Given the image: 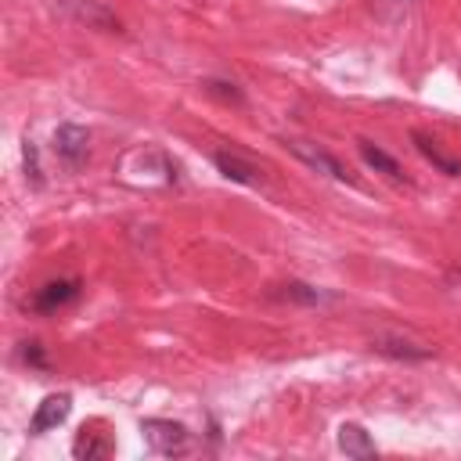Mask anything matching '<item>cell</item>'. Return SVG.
<instances>
[{"label": "cell", "mask_w": 461, "mask_h": 461, "mask_svg": "<svg viewBox=\"0 0 461 461\" xmlns=\"http://www.w3.org/2000/svg\"><path fill=\"white\" fill-rule=\"evenodd\" d=\"M140 432H144V443L162 454V457H184L191 450V432L180 425V421H169V418H144L140 421Z\"/></svg>", "instance_id": "cell-1"}, {"label": "cell", "mask_w": 461, "mask_h": 461, "mask_svg": "<svg viewBox=\"0 0 461 461\" xmlns=\"http://www.w3.org/2000/svg\"><path fill=\"white\" fill-rule=\"evenodd\" d=\"M79 292H83V281H79V277H54V281L40 285V288L25 299V310L47 317V313H58V310L72 306V303L79 299Z\"/></svg>", "instance_id": "cell-2"}, {"label": "cell", "mask_w": 461, "mask_h": 461, "mask_svg": "<svg viewBox=\"0 0 461 461\" xmlns=\"http://www.w3.org/2000/svg\"><path fill=\"white\" fill-rule=\"evenodd\" d=\"M54 155L65 169H83L90 158V133L76 122H61L54 130Z\"/></svg>", "instance_id": "cell-3"}, {"label": "cell", "mask_w": 461, "mask_h": 461, "mask_svg": "<svg viewBox=\"0 0 461 461\" xmlns=\"http://www.w3.org/2000/svg\"><path fill=\"white\" fill-rule=\"evenodd\" d=\"M285 148L295 155V158H303L310 169H317V173H324V176H331V180H339V184H349V187H357V180L349 176V169L328 151V148H321V144H310V140H285Z\"/></svg>", "instance_id": "cell-4"}, {"label": "cell", "mask_w": 461, "mask_h": 461, "mask_svg": "<svg viewBox=\"0 0 461 461\" xmlns=\"http://www.w3.org/2000/svg\"><path fill=\"white\" fill-rule=\"evenodd\" d=\"M68 411H72V396H68V393H50V396L36 407V414L29 418V432H32V436H43V432L58 429V425L68 418Z\"/></svg>", "instance_id": "cell-5"}, {"label": "cell", "mask_w": 461, "mask_h": 461, "mask_svg": "<svg viewBox=\"0 0 461 461\" xmlns=\"http://www.w3.org/2000/svg\"><path fill=\"white\" fill-rule=\"evenodd\" d=\"M212 166H216L227 180H234V184H245V187H259V184H263L259 166H252V162L241 158L238 151H212Z\"/></svg>", "instance_id": "cell-6"}, {"label": "cell", "mask_w": 461, "mask_h": 461, "mask_svg": "<svg viewBox=\"0 0 461 461\" xmlns=\"http://www.w3.org/2000/svg\"><path fill=\"white\" fill-rule=\"evenodd\" d=\"M270 299H277V303L321 306V303H335V292H324V288L306 285V281H285V285H274V288H270Z\"/></svg>", "instance_id": "cell-7"}, {"label": "cell", "mask_w": 461, "mask_h": 461, "mask_svg": "<svg viewBox=\"0 0 461 461\" xmlns=\"http://www.w3.org/2000/svg\"><path fill=\"white\" fill-rule=\"evenodd\" d=\"M357 151H360V158L375 169V173H382L385 180H393V184H407V176H403V169H400V162L382 148V144H375V140H367V137H360L357 140Z\"/></svg>", "instance_id": "cell-8"}, {"label": "cell", "mask_w": 461, "mask_h": 461, "mask_svg": "<svg viewBox=\"0 0 461 461\" xmlns=\"http://www.w3.org/2000/svg\"><path fill=\"white\" fill-rule=\"evenodd\" d=\"M339 450H342L346 457H357V461H367V457L378 454L371 432H367L364 425H357V421H342V425H339Z\"/></svg>", "instance_id": "cell-9"}, {"label": "cell", "mask_w": 461, "mask_h": 461, "mask_svg": "<svg viewBox=\"0 0 461 461\" xmlns=\"http://www.w3.org/2000/svg\"><path fill=\"white\" fill-rule=\"evenodd\" d=\"M411 140H414V148L421 151V158L425 162H432L443 176H461V158H450L429 133H421V130H411Z\"/></svg>", "instance_id": "cell-10"}, {"label": "cell", "mask_w": 461, "mask_h": 461, "mask_svg": "<svg viewBox=\"0 0 461 461\" xmlns=\"http://www.w3.org/2000/svg\"><path fill=\"white\" fill-rule=\"evenodd\" d=\"M371 349H375V353H382V357H393V360H429V357H432V349H429V346H418V342L400 339V335L375 339V342H371Z\"/></svg>", "instance_id": "cell-11"}, {"label": "cell", "mask_w": 461, "mask_h": 461, "mask_svg": "<svg viewBox=\"0 0 461 461\" xmlns=\"http://www.w3.org/2000/svg\"><path fill=\"white\" fill-rule=\"evenodd\" d=\"M65 4L72 7V14H76L79 22L97 25V29H108V32H119V22H115L101 4H94V0H65Z\"/></svg>", "instance_id": "cell-12"}, {"label": "cell", "mask_w": 461, "mask_h": 461, "mask_svg": "<svg viewBox=\"0 0 461 461\" xmlns=\"http://www.w3.org/2000/svg\"><path fill=\"white\" fill-rule=\"evenodd\" d=\"M112 447H108V439L101 436V432H79L76 436V443H72V454L79 457V461H97V457H104Z\"/></svg>", "instance_id": "cell-13"}, {"label": "cell", "mask_w": 461, "mask_h": 461, "mask_svg": "<svg viewBox=\"0 0 461 461\" xmlns=\"http://www.w3.org/2000/svg\"><path fill=\"white\" fill-rule=\"evenodd\" d=\"M25 173H29V184L32 187H43V169H40V151L32 140H25Z\"/></svg>", "instance_id": "cell-14"}, {"label": "cell", "mask_w": 461, "mask_h": 461, "mask_svg": "<svg viewBox=\"0 0 461 461\" xmlns=\"http://www.w3.org/2000/svg\"><path fill=\"white\" fill-rule=\"evenodd\" d=\"M205 90H209V94H216V97H223V101L245 104V94H241L234 83H223V79H209V83H205Z\"/></svg>", "instance_id": "cell-15"}, {"label": "cell", "mask_w": 461, "mask_h": 461, "mask_svg": "<svg viewBox=\"0 0 461 461\" xmlns=\"http://www.w3.org/2000/svg\"><path fill=\"white\" fill-rule=\"evenodd\" d=\"M22 360L29 367H36V371H47V353H43L40 342H22Z\"/></svg>", "instance_id": "cell-16"}, {"label": "cell", "mask_w": 461, "mask_h": 461, "mask_svg": "<svg viewBox=\"0 0 461 461\" xmlns=\"http://www.w3.org/2000/svg\"><path fill=\"white\" fill-rule=\"evenodd\" d=\"M389 4H396V7H407V4H411V0H389Z\"/></svg>", "instance_id": "cell-17"}, {"label": "cell", "mask_w": 461, "mask_h": 461, "mask_svg": "<svg viewBox=\"0 0 461 461\" xmlns=\"http://www.w3.org/2000/svg\"><path fill=\"white\" fill-rule=\"evenodd\" d=\"M454 277H461V267H454Z\"/></svg>", "instance_id": "cell-18"}]
</instances>
